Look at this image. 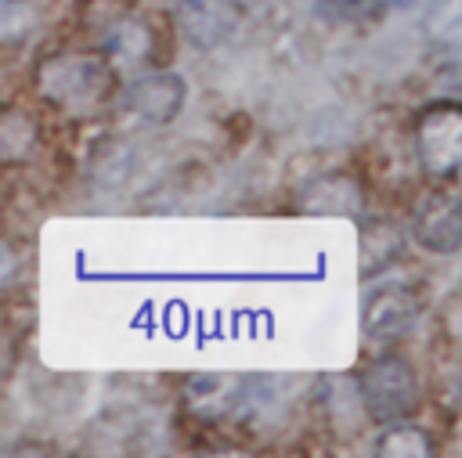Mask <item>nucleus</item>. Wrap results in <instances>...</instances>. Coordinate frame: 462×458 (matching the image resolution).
<instances>
[{
  "instance_id": "f257e3e1",
  "label": "nucleus",
  "mask_w": 462,
  "mask_h": 458,
  "mask_svg": "<svg viewBox=\"0 0 462 458\" xmlns=\"http://www.w3.org/2000/svg\"><path fill=\"white\" fill-rule=\"evenodd\" d=\"M116 72L97 54H58L36 69V90L65 112H94L112 97Z\"/></svg>"
},
{
  "instance_id": "f03ea898",
  "label": "nucleus",
  "mask_w": 462,
  "mask_h": 458,
  "mask_svg": "<svg viewBox=\"0 0 462 458\" xmlns=\"http://www.w3.org/2000/svg\"><path fill=\"white\" fill-rule=\"evenodd\" d=\"M357 393H361L365 411L372 418H379V422L408 418L419 408V379H415L411 364L404 357H393V353L375 357L361 371Z\"/></svg>"
},
{
  "instance_id": "7ed1b4c3",
  "label": "nucleus",
  "mask_w": 462,
  "mask_h": 458,
  "mask_svg": "<svg viewBox=\"0 0 462 458\" xmlns=\"http://www.w3.org/2000/svg\"><path fill=\"white\" fill-rule=\"evenodd\" d=\"M415 321H419V296L404 278L386 274L365 289L361 332L372 343H397L415 328Z\"/></svg>"
},
{
  "instance_id": "20e7f679",
  "label": "nucleus",
  "mask_w": 462,
  "mask_h": 458,
  "mask_svg": "<svg viewBox=\"0 0 462 458\" xmlns=\"http://www.w3.org/2000/svg\"><path fill=\"white\" fill-rule=\"evenodd\" d=\"M419 162L430 177L451 180L462 166V112L451 101L430 105L415 123Z\"/></svg>"
},
{
  "instance_id": "39448f33",
  "label": "nucleus",
  "mask_w": 462,
  "mask_h": 458,
  "mask_svg": "<svg viewBox=\"0 0 462 458\" xmlns=\"http://www.w3.org/2000/svg\"><path fill=\"white\" fill-rule=\"evenodd\" d=\"M173 22L195 50H217L242 25V0H173Z\"/></svg>"
},
{
  "instance_id": "423d86ee",
  "label": "nucleus",
  "mask_w": 462,
  "mask_h": 458,
  "mask_svg": "<svg viewBox=\"0 0 462 458\" xmlns=\"http://www.w3.org/2000/svg\"><path fill=\"white\" fill-rule=\"evenodd\" d=\"M184 97H188V87L177 72H148L126 87L123 108L148 126H166L184 108Z\"/></svg>"
},
{
  "instance_id": "0eeeda50",
  "label": "nucleus",
  "mask_w": 462,
  "mask_h": 458,
  "mask_svg": "<svg viewBox=\"0 0 462 458\" xmlns=\"http://www.w3.org/2000/svg\"><path fill=\"white\" fill-rule=\"evenodd\" d=\"M411 238L426 249V252H437V256H451L458 252L462 245V220H458V198L455 195H430L415 220H411Z\"/></svg>"
},
{
  "instance_id": "6e6552de",
  "label": "nucleus",
  "mask_w": 462,
  "mask_h": 458,
  "mask_svg": "<svg viewBox=\"0 0 462 458\" xmlns=\"http://www.w3.org/2000/svg\"><path fill=\"white\" fill-rule=\"evenodd\" d=\"M249 386L253 382L242 379V375L206 371V375H191L184 393H188V400L199 415H231V411L249 404Z\"/></svg>"
},
{
  "instance_id": "1a4fd4ad",
  "label": "nucleus",
  "mask_w": 462,
  "mask_h": 458,
  "mask_svg": "<svg viewBox=\"0 0 462 458\" xmlns=\"http://www.w3.org/2000/svg\"><path fill=\"white\" fill-rule=\"evenodd\" d=\"M36 151V123L22 108H0V166H22Z\"/></svg>"
},
{
  "instance_id": "9d476101",
  "label": "nucleus",
  "mask_w": 462,
  "mask_h": 458,
  "mask_svg": "<svg viewBox=\"0 0 462 458\" xmlns=\"http://www.w3.org/2000/svg\"><path fill=\"white\" fill-rule=\"evenodd\" d=\"M372 451H375L379 458H430V454H433V444H430L426 429H419V426L397 418V422H390V426L375 436Z\"/></svg>"
},
{
  "instance_id": "9b49d317",
  "label": "nucleus",
  "mask_w": 462,
  "mask_h": 458,
  "mask_svg": "<svg viewBox=\"0 0 462 458\" xmlns=\"http://www.w3.org/2000/svg\"><path fill=\"white\" fill-rule=\"evenodd\" d=\"M148 50H152V32H148V25L137 22V18L119 22V25L108 32V40H105V54H108L116 65H137V61L148 58Z\"/></svg>"
},
{
  "instance_id": "f8f14e48",
  "label": "nucleus",
  "mask_w": 462,
  "mask_h": 458,
  "mask_svg": "<svg viewBox=\"0 0 462 458\" xmlns=\"http://www.w3.org/2000/svg\"><path fill=\"white\" fill-rule=\"evenodd\" d=\"M357 202H361V195L346 177H325L303 198L307 209H321V213H354Z\"/></svg>"
},
{
  "instance_id": "ddd939ff",
  "label": "nucleus",
  "mask_w": 462,
  "mask_h": 458,
  "mask_svg": "<svg viewBox=\"0 0 462 458\" xmlns=\"http://www.w3.org/2000/svg\"><path fill=\"white\" fill-rule=\"evenodd\" d=\"M379 0H318L314 4V14L325 18V22H336V25H346V22H365L372 14H379Z\"/></svg>"
},
{
  "instance_id": "4468645a",
  "label": "nucleus",
  "mask_w": 462,
  "mask_h": 458,
  "mask_svg": "<svg viewBox=\"0 0 462 458\" xmlns=\"http://www.w3.org/2000/svg\"><path fill=\"white\" fill-rule=\"evenodd\" d=\"M458 29H462V14H458V0H440L430 11V32L440 43H458Z\"/></svg>"
},
{
  "instance_id": "2eb2a0df",
  "label": "nucleus",
  "mask_w": 462,
  "mask_h": 458,
  "mask_svg": "<svg viewBox=\"0 0 462 458\" xmlns=\"http://www.w3.org/2000/svg\"><path fill=\"white\" fill-rule=\"evenodd\" d=\"M14 267H18V260H14L11 245H4V242H0V285H4V281H11Z\"/></svg>"
},
{
  "instance_id": "dca6fc26",
  "label": "nucleus",
  "mask_w": 462,
  "mask_h": 458,
  "mask_svg": "<svg viewBox=\"0 0 462 458\" xmlns=\"http://www.w3.org/2000/svg\"><path fill=\"white\" fill-rule=\"evenodd\" d=\"M25 11V0H0V25H7L11 18H18Z\"/></svg>"
},
{
  "instance_id": "f3484780",
  "label": "nucleus",
  "mask_w": 462,
  "mask_h": 458,
  "mask_svg": "<svg viewBox=\"0 0 462 458\" xmlns=\"http://www.w3.org/2000/svg\"><path fill=\"white\" fill-rule=\"evenodd\" d=\"M411 4H419V0H379L383 11H404V7H411Z\"/></svg>"
}]
</instances>
